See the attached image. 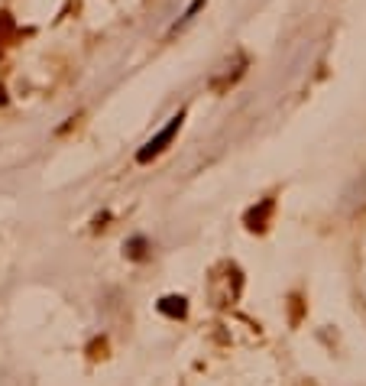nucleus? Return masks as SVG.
<instances>
[{
	"label": "nucleus",
	"mask_w": 366,
	"mask_h": 386,
	"mask_svg": "<svg viewBox=\"0 0 366 386\" xmlns=\"http://www.w3.org/2000/svg\"><path fill=\"white\" fill-rule=\"evenodd\" d=\"M182 124H185V110H179V114H175V117L169 120V124H165V127H162L159 133H156V137H152L140 153H136V162H140V166H146V162L156 160V156H159V153L165 150V146H169V143L175 139V133L182 130Z\"/></svg>",
	"instance_id": "f257e3e1"
},
{
	"label": "nucleus",
	"mask_w": 366,
	"mask_h": 386,
	"mask_svg": "<svg viewBox=\"0 0 366 386\" xmlns=\"http://www.w3.org/2000/svg\"><path fill=\"white\" fill-rule=\"evenodd\" d=\"M156 309H159V315H165V318H185V315H188V299H185V296H162V299L156 302Z\"/></svg>",
	"instance_id": "f03ea898"
},
{
	"label": "nucleus",
	"mask_w": 366,
	"mask_h": 386,
	"mask_svg": "<svg viewBox=\"0 0 366 386\" xmlns=\"http://www.w3.org/2000/svg\"><path fill=\"white\" fill-rule=\"evenodd\" d=\"M270 215H272V198H263L259 208H250L247 211V227L250 231H263L266 221H270Z\"/></svg>",
	"instance_id": "7ed1b4c3"
},
{
	"label": "nucleus",
	"mask_w": 366,
	"mask_h": 386,
	"mask_svg": "<svg viewBox=\"0 0 366 386\" xmlns=\"http://www.w3.org/2000/svg\"><path fill=\"white\" fill-rule=\"evenodd\" d=\"M146 250H150V240L146 237H130L127 244H123V253L130 260H146Z\"/></svg>",
	"instance_id": "20e7f679"
},
{
	"label": "nucleus",
	"mask_w": 366,
	"mask_h": 386,
	"mask_svg": "<svg viewBox=\"0 0 366 386\" xmlns=\"http://www.w3.org/2000/svg\"><path fill=\"white\" fill-rule=\"evenodd\" d=\"M13 36V17L10 13H0V49L7 46V39Z\"/></svg>",
	"instance_id": "39448f33"
},
{
	"label": "nucleus",
	"mask_w": 366,
	"mask_h": 386,
	"mask_svg": "<svg viewBox=\"0 0 366 386\" xmlns=\"http://www.w3.org/2000/svg\"><path fill=\"white\" fill-rule=\"evenodd\" d=\"M207 0H194L192 7H188V10H185V17L179 23H175V30H179V26H182V23H188V20H194V17H198V10H201V7H205Z\"/></svg>",
	"instance_id": "423d86ee"
},
{
	"label": "nucleus",
	"mask_w": 366,
	"mask_h": 386,
	"mask_svg": "<svg viewBox=\"0 0 366 386\" xmlns=\"http://www.w3.org/2000/svg\"><path fill=\"white\" fill-rule=\"evenodd\" d=\"M0 104H7V91L3 88H0Z\"/></svg>",
	"instance_id": "0eeeda50"
}]
</instances>
